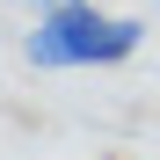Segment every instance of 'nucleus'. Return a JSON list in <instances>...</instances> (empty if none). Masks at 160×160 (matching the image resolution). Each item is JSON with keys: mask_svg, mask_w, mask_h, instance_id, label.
<instances>
[{"mask_svg": "<svg viewBox=\"0 0 160 160\" xmlns=\"http://www.w3.org/2000/svg\"><path fill=\"white\" fill-rule=\"evenodd\" d=\"M146 44L138 15H102L95 0H66V8H44L29 29V66L44 73H73V66H124L131 51Z\"/></svg>", "mask_w": 160, "mask_h": 160, "instance_id": "nucleus-1", "label": "nucleus"}, {"mask_svg": "<svg viewBox=\"0 0 160 160\" xmlns=\"http://www.w3.org/2000/svg\"><path fill=\"white\" fill-rule=\"evenodd\" d=\"M29 8H37V15H44V8H66V0H29Z\"/></svg>", "mask_w": 160, "mask_h": 160, "instance_id": "nucleus-2", "label": "nucleus"}]
</instances>
